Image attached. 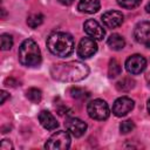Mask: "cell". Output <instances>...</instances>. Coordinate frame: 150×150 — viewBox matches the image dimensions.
Here are the masks:
<instances>
[{
    "label": "cell",
    "instance_id": "14",
    "mask_svg": "<svg viewBox=\"0 0 150 150\" xmlns=\"http://www.w3.org/2000/svg\"><path fill=\"white\" fill-rule=\"evenodd\" d=\"M101 5L98 0H80L77 8L80 12L86 13V14H94L98 12Z\"/></svg>",
    "mask_w": 150,
    "mask_h": 150
},
{
    "label": "cell",
    "instance_id": "28",
    "mask_svg": "<svg viewBox=\"0 0 150 150\" xmlns=\"http://www.w3.org/2000/svg\"><path fill=\"white\" fill-rule=\"evenodd\" d=\"M145 81H146V83H148V87L150 88V73H148V74L145 75Z\"/></svg>",
    "mask_w": 150,
    "mask_h": 150
},
{
    "label": "cell",
    "instance_id": "2",
    "mask_svg": "<svg viewBox=\"0 0 150 150\" xmlns=\"http://www.w3.org/2000/svg\"><path fill=\"white\" fill-rule=\"evenodd\" d=\"M74 39L70 34L64 32H56L48 36L47 39V48L48 50L59 56L67 57L74 52Z\"/></svg>",
    "mask_w": 150,
    "mask_h": 150
},
{
    "label": "cell",
    "instance_id": "6",
    "mask_svg": "<svg viewBox=\"0 0 150 150\" xmlns=\"http://www.w3.org/2000/svg\"><path fill=\"white\" fill-rule=\"evenodd\" d=\"M145 67H146V60L144 56L139 54H134L129 56L125 61V69L131 75L141 74L142 71H144Z\"/></svg>",
    "mask_w": 150,
    "mask_h": 150
},
{
    "label": "cell",
    "instance_id": "26",
    "mask_svg": "<svg viewBox=\"0 0 150 150\" xmlns=\"http://www.w3.org/2000/svg\"><path fill=\"white\" fill-rule=\"evenodd\" d=\"M0 95H1V101H0V102H1V104H4L5 101H6V98L9 97V94H7L5 90H1V94H0Z\"/></svg>",
    "mask_w": 150,
    "mask_h": 150
},
{
    "label": "cell",
    "instance_id": "13",
    "mask_svg": "<svg viewBox=\"0 0 150 150\" xmlns=\"http://www.w3.org/2000/svg\"><path fill=\"white\" fill-rule=\"evenodd\" d=\"M39 121L41 123V125L47 129V130H55L59 125V123L56 122L55 117L52 115V112H49L48 110H41L39 114Z\"/></svg>",
    "mask_w": 150,
    "mask_h": 150
},
{
    "label": "cell",
    "instance_id": "24",
    "mask_svg": "<svg viewBox=\"0 0 150 150\" xmlns=\"http://www.w3.org/2000/svg\"><path fill=\"white\" fill-rule=\"evenodd\" d=\"M0 149L1 150H9V149H13V145L8 139H2L1 144H0Z\"/></svg>",
    "mask_w": 150,
    "mask_h": 150
},
{
    "label": "cell",
    "instance_id": "30",
    "mask_svg": "<svg viewBox=\"0 0 150 150\" xmlns=\"http://www.w3.org/2000/svg\"><path fill=\"white\" fill-rule=\"evenodd\" d=\"M146 109H148V112L150 115V98L148 100V103H146Z\"/></svg>",
    "mask_w": 150,
    "mask_h": 150
},
{
    "label": "cell",
    "instance_id": "21",
    "mask_svg": "<svg viewBox=\"0 0 150 150\" xmlns=\"http://www.w3.org/2000/svg\"><path fill=\"white\" fill-rule=\"evenodd\" d=\"M0 43H1V49L2 50H9L13 46V38L9 34H2L0 36Z\"/></svg>",
    "mask_w": 150,
    "mask_h": 150
},
{
    "label": "cell",
    "instance_id": "20",
    "mask_svg": "<svg viewBox=\"0 0 150 150\" xmlns=\"http://www.w3.org/2000/svg\"><path fill=\"white\" fill-rule=\"evenodd\" d=\"M90 94L83 89V88H79V87H73L70 88V96L74 97V98H77V100H84L89 96Z\"/></svg>",
    "mask_w": 150,
    "mask_h": 150
},
{
    "label": "cell",
    "instance_id": "29",
    "mask_svg": "<svg viewBox=\"0 0 150 150\" xmlns=\"http://www.w3.org/2000/svg\"><path fill=\"white\" fill-rule=\"evenodd\" d=\"M145 11H146V12L150 14V1L146 4V6H145Z\"/></svg>",
    "mask_w": 150,
    "mask_h": 150
},
{
    "label": "cell",
    "instance_id": "7",
    "mask_svg": "<svg viewBox=\"0 0 150 150\" xmlns=\"http://www.w3.org/2000/svg\"><path fill=\"white\" fill-rule=\"evenodd\" d=\"M134 38L138 43H143L150 48V22H138L134 28Z\"/></svg>",
    "mask_w": 150,
    "mask_h": 150
},
{
    "label": "cell",
    "instance_id": "27",
    "mask_svg": "<svg viewBox=\"0 0 150 150\" xmlns=\"http://www.w3.org/2000/svg\"><path fill=\"white\" fill-rule=\"evenodd\" d=\"M59 2L64 5V6H69V5H71L74 2V0H59Z\"/></svg>",
    "mask_w": 150,
    "mask_h": 150
},
{
    "label": "cell",
    "instance_id": "4",
    "mask_svg": "<svg viewBox=\"0 0 150 150\" xmlns=\"http://www.w3.org/2000/svg\"><path fill=\"white\" fill-rule=\"evenodd\" d=\"M87 111H88V115L93 120H96V121H104L109 117V114H110L108 103L101 98L90 101L88 103Z\"/></svg>",
    "mask_w": 150,
    "mask_h": 150
},
{
    "label": "cell",
    "instance_id": "8",
    "mask_svg": "<svg viewBox=\"0 0 150 150\" xmlns=\"http://www.w3.org/2000/svg\"><path fill=\"white\" fill-rule=\"evenodd\" d=\"M134 109V101L130 97H118L112 104V114L117 117H123Z\"/></svg>",
    "mask_w": 150,
    "mask_h": 150
},
{
    "label": "cell",
    "instance_id": "16",
    "mask_svg": "<svg viewBox=\"0 0 150 150\" xmlns=\"http://www.w3.org/2000/svg\"><path fill=\"white\" fill-rule=\"evenodd\" d=\"M134 87H135V80L129 77V76L123 77L122 80H120L116 83V89L118 91H122V93H127V91L131 90Z\"/></svg>",
    "mask_w": 150,
    "mask_h": 150
},
{
    "label": "cell",
    "instance_id": "5",
    "mask_svg": "<svg viewBox=\"0 0 150 150\" xmlns=\"http://www.w3.org/2000/svg\"><path fill=\"white\" fill-rule=\"evenodd\" d=\"M70 146V136L67 131L59 130L54 132L45 144L46 149L49 150H66Z\"/></svg>",
    "mask_w": 150,
    "mask_h": 150
},
{
    "label": "cell",
    "instance_id": "11",
    "mask_svg": "<svg viewBox=\"0 0 150 150\" xmlns=\"http://www.w3.org/2000/svg\"><path fill=\"white\" fill-rule=\"evenodd\" d=\"M64 125H66L67 130L74 137H81L87 131V124H86V122H83L82 120L76 118V117L67 118L66 122H64Z\"/></svg>",
    "mask_w": 150,
    "mask_h": 150
},
{
    "label": "cell",
    "instance_id": "3",
    "mask_svg": "<svg viewBox=\"0 0 150 150\" xmlns=\"http://www.w3.org/2000/svg\"><path fill=\"white\" fill-rule=\"evenodd\" d=\"M19 61L25 67H38L41 63V50L33 39H26L19 47Z\"/></svg>",
    "mask_w": 150,
    "mask_h": 150
},
{
    "label": "cell",
    "instance_id": "9",
    "mask_svg": "<svg viewBox=\"0 0 150 150\" xmlns=\"http://www.w3.org/2000/svg\"><path fill=\"white\" fill-rule=\"evenodd\" d=\"M97 52V43L91 38L81 39L77 47V55L81 59H89Z\"/></svg>",
    "mask_w": 150,
    "mask_h": 150
},
{
    "label": "cell",
    "instance_id": "15",
    "mask_svg": "<svg viewBox=\"0 0 150 150\" xmlns=\"http://www.w3.org/2000/svg\"><path fill=\"white\" fill-rule=\"evenodd\" d=\"M107 42H108V46L112 50H121L125 46V41H124V39L120 34H111L108 38V41Z\"/></svg>",
    "mask_w": 150,
    "mask_h": 150
},
{
    "label": "cell",
    "instance_id": "18",
    "mask_svg": "<svg viewBox=\"0 0 150 150\" xmlns=\"http://www.w3.org/2000/svg\"><path fill=\"white\" fill-rule=\"evenodd\" d=\"M26 97L33 103H39L42 98V91L38 88H29L26 91Z\"/></svg>",
    "mask_w": 150,
    "mask_h": 150
},
{
    "label": "cell",
    "instance_id": "1",
    "mask_svg": "<svg viewBox=\"0 0 150 150\" xmlns=\"http://www.w3.org/2000/svg\"><path fill=\"white\" fill-rule=\"evenodd\" d=\"M50 75L61 82H79L89 75V67L80 61L54 63L50 67Z\"/></svg>",
    "mask_w": 150,
    "mask_h": 150
},
{
    "label": "cell",
    "instance_id": "25",
    "mask_svg": "<svg viewBox=\"0 0 150 150\" xmlns=\"http://www.w3.org/2000/svg\"><path fill=\"white\" fill-rule=\"evenodd\" d=\"M5 84L8 86V87H9V86H11V87H15V86L18 84V82H16L13 77H8V79L5 80Z\"/></svg>",
    "mask_w": 150,
    "mask_h": 150
},
{
    "label": "cell",
    "instance_id": "12",
    "mask_svg": "<svg viewBox=\"0 0 150 150\" xmlns=\"http://www.w3.org/2000/svg\"><path fill=\"white\" fill-rule=\"evenodd\" d=\"M102 22L108 28H117L123 22V14L118 11H108L102 15Z\"/></svg>",
    "mask_w": 150,
    "mask_h": 150
},
{
    "label": "cell",
    "instance_id": "22",
    "mask_svg": "<svg viewBox=\"0 0 150 150\" xmlns=\"http://www.w3.org/2000/svg\"><path fill=\"white\" fill-rule=\"evenodd\" d=\"M117 4L122 7V8H125V9H134L136 8L142 0H116Z\"/></svg>",
    "mask_w": 150,
    "mask_h": 150
},
{
    "label": "cell",
    "instance_id": "23",
    "mask_svg": "<svg viewBox=\"0 0 150 150\" xmlns=\"http://www.w3.org/2000/svg\"><path fill=\"white\" fill-rule=\"evenodd\" d=\"M135 129V124L131 120H127V121H123L121 124H120V131L121 134H129L131 132L132 130Z\"/></svg>",
    "mask_w": 150,
    "mask_h": 150
},
{
    "label": "cell",
    "instance_id": "10",
    "mask_svg": "<svg viewBox=\"0 0 150 150\" xmlns=\"http://www.w3.org/2000/svg\"><path fill=\"white\" fill-rule=\"evenodd\" d=\"M83 29L87 33V35H89L94 40H98V41L103 40V38L105 35V32H104L103 27L96 20H93V19H89L84 22Z\"/></svg>",
    "mask_w": 150,
    "mask_h": 150
},
{
    "label": "cell",
    "instance_id": "17",
    "mask_svg": "<svg viewBox=\"0 0 150 150\" xmlns=\"http://www.w3.org/2000/svg\"><path fill=\"white\" fill-rule=\"evenodd\" d=\"M122 71V67L120 64V62L116 59H111L109 61V66H108V76L110 79H115L118 75H121Z\"/></svg>",
    "mask_w": 150,
    "mask_h": 150
},
{
    "label": "cell",
    "instance_id": "19",
    "mask_svg": "<svg viewBox=\"0 0 150 150\" xmlns=\"http://www.w3.org/2000/svg\"><path fill=\"white\" fill-rule=\"evenodd\" d=\"M43 22V15L41 13H33L27 18V25L30 28H36Z\"/></svg>",
    "mask_w": 150,
    "mask_h": 150
}]
</instances>
